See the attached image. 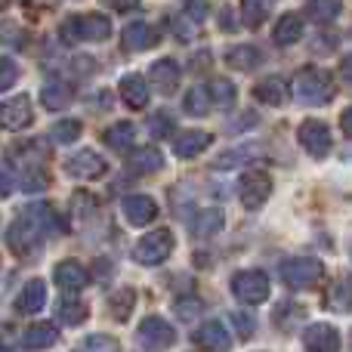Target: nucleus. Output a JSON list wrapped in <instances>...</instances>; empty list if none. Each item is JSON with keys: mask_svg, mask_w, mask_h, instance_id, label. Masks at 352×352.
I'll list each match as a JSON object with an SVG mask.
<instances>
[{"mask_svg": "<svg viewBox=\"0 0 352 352\" xmlns=\"http://www.w3.org/2000/svg\"><path fill=\"white\" fill-rule=\"evenodd\" d=\"M334 93H337L334 78L324 68L318 65L297 68V74H294V96L303 105H328L334 99Z\"/></svg>", "mask_w": 352, "mask_h": 352, "instance_id": "obj_1", "label": "nucleus"}, {"mask_svg": "<svg viewBox=\"0 0 352 352\" xmlns=\"http://www.w3.org/2000/svg\"><path fill=\"white\" fill-rule=\"evenodd\" d=\"M173 248H176L173 232L170 229H155V232H148V235H142L140 241H136L133 260L140 263V266H161V263L173 254Z\"/></svg>", "mask_w": 352, "mask_h": 352, "instance_id": "obj_2", "label": "nucleus"}, {"mask_svg": "<svg viewBox=\"0 0 352 352\" xmlns=\"http://www.w3.org/2000/svg\"><path fill=\"white\" fill-rule=\"evenodd\" d=\"M278 272L291 291H306L324 275V263L316 260V256H291V260L281 263Z\"/></svg>", "mask_w": 352, "mask_h": 352, "instance_id": "obj_3", "label": "nucleus"}, {"mask_svg": "<svg viewBox=\"0 0 352 352\" xmlns=\"http://www.w3.org/2000/svg\"><path fill=\"white\" fill-rule=\"evenodd\" d=\"M111 34V22L109 16H102V12H87V16H78V19H68L65 25H62V37H65L68 43L72 41H105V37Z\"/></svg>", "mask_w": 352, "mask_h": 352, "instance_id": "obj_4", "label": "nucleus"}, {"mask_svg": "<svg viewBox=\"0 0 352 352\" xmlns=\"http://www.w3.org/2000/svg\"><path fill=\"white\" fill-rule=\"evenodd\" d=\"M269 291H272L269 275L260 272V269H244V272L232 275V294H235V300H241V303H248V306L266 303Z\"/></svg>", "mask_w": 352, "mask_h": 352, "instance_id": "obj_5", "label": "nucleus"}, {"mask_svg": "<svg viewBox=\"0 0 352 352\" xmlns=\"http://www.w3.org/2000/svg\"><path fill=\"white\" fill-rule=\"evenodd\" d=\"M269 195H272V176L263 170L244 173L238 182V201H241L244 210H260L269 201Z\"/></svg>", "mask_w": 352, "mask_h": 352, "instance_id": "obj_6", "label": "nucleus"}, {"mask_svg": "<svg viewBox=\"0 0 352 352\" xmlns=\"http://www.w3.org/2000/svg\"><path fill=\"white\" fill-rule=\"evenodd\" d=\"M297 140L312 158H324V155L331 152V146H334V140H331V127L324 121H318V118H306V121L300 124Z\"/></svg>", "mask_w": 352, "mask_h": 352, "instance_id": "obj_7", "label": "nucleus"}, {"mask_svg": "<svg viewBox=\"0 0 352 352\" xmlns=\"http://www.w3.org/2000/svg\"><path fill=\"white\" fill-rule=\"evenodd\" d=\"M41 235L43 232L37 229L28 217H22L19 223L10 226V232H6V244H10V250L16 256H25V260H28V256H34L37 250H41Z\"/></svg>", "mask_w": 352, "mask_h": 352, "instance_id": "obj_8", "label": "nucleus"}, {"mask_svg": "<svg viewBox=\"0 0 352 352\" xmlns=\"http://www.w3.org/2000/svg\"><path fill=\"white\" fill-rule=\"evenodd\" d=\"M140 343L148 349H167L176 343V331L167 318L148 316V318H142V324H140Z\"/></svg>", "mask_w": 352, "mask_h": 352, "instance_id": "obj_9", "label": "nucleus"}, {"mask_svg": "<svg viewBox=\"0 0 352 352\" xmlns=\"http://www.w3.org/2000/svg\"><path fill=\"white\" fill-rule=\"evenodd\" d=\"M31 118H34V111H31V99L25 96V93H19V96L0 102V124H3L6 130H12V133L28 127Z\"/></svg>", "mask_w": 352, "mask_h": 352, "instance_id": "obj_10", "label": "nucleus"}, {"mask_svg": "<svg viewBox=\"0 0 352 352\" xmlns=\"http://www.w3.org/2000/svg\"><path fill=\"white\" fill-rule=\"evenodd\" d=\"M65 170L72 173L74 179H99V176H105L109 164H105V158H99L93 148H84V152L72 155V158L65 161Z\"/></svg>", "mask_w": 352, "mask_h": 352, "instance_id": "obj_11", "label": "nucleus"}, {"mask_svg": "<svg viewBox=\"0 0 352 352\" xmlns=\"http://www.w3.org/2000/svg\"><path fill=\"white\" fill-rule=\"evenodd\" d=\"M303 346L316 349V352H337L340 349V331H337L334 324L316 322L303 331Z\"/></svg>", "mask_w": 352, "mask_h": 352, "instance_id": "obj_12", "label": "nucleus"}, {"mask_svg": "<svg viewBox=\"0 0 352 352\" xmlns=\"http://www.w3.org/2000/svg\"><path fill=\"white\" fill-rule=\"evenodd\" d=\"M121 210L130 226H148L158 217V201L148 198V195H130V198H124Z\"/></svg>", "mask_w": 352, "mask_h": 352, "instance_id": "obj_13", "label": "nucleus"}, {"mask_svg": "<svg viewBox=\"0 0 352 352\" xmlns=\"http://www.w3.org/2000/svg\"><path fill=\"white\" fill-rule=\"evenodd\" d=\"M25 217H28L43 235H62V232H65V226H62L56 207L47 204V201H41V204H28L25 207Z\"/></svg>", "mask_w": 352, "mask_h": 352, "instance_id": "obj_14", "label": "nucleus"}, {"mask_svg": "<svg viewBox=\"0 0 352 352\" xmlns=\"http://www.w3.org/2000/svg\"><path fill=\"white\" fill-rule=\"evenodd\" d=\"M53 278H56V285H59L62 291H68V294L84 291V287L90 285V275H87V269L80 266V263H74V260L59 263V266L53 269Z\"/></svg>", "mask_w": 352, "mask_h": 352, "instance_id": "obj_15", "label": "nucleus"}, {"mask_svg": "<svg viewBox=\"0 0 352 352\" xmlns=\"http://www.w3.org/2000/svg\"><path fill=\"white\" fill-rule=\"evenodd\" d=\"M254 99L263 105H272V109H278V105H285L287 99V84L281 74H269V78L256 80L254 84Z\"/></svg>", "mask_w": 352, "mask_h": 352, "instance_id": "obj_16", "label": "nucleus"}, {"mask_svg": "<svg viewBox=\"0 0 352 352\" xmlns=\"http://www.w3.org/2000/svg\"><path fill=\"white\" fill-rule=\"evenodd\" d=\"M192 343L195 346H201V349H229L232 337H229V331H226L223 322H204L192 334Z\"/></svg>", "mask_w": 352, "mask_h": 352, "instance_id": "obj_17", "label": "nucleus"}, {"mask_svg": "<svg viewBox=\"0 0 352 352\" xmlns=\"http://www.w3.org/2000/svg\"><path fill=\"white\" fill-rule=\"evenodd\" d=\"M210 142H213V136L207 133V130H186V133L176 136L173 152H176V158L188 161V158H198V155L204 152Z\"/></svg>", "mask_w": 352, "mask_h": 352, "instance_id": "obj_18", "label": "nucleus"}, {"mask_svg": "<svg viewBox=\"0 0 352 352\" xmlns=\"http://www.w3.org/2000/svg\"><path fill=\"white\" fill-rule=\"evenodd\" d=\"M148 78H152L155 90L170 96V93H176V87H179V65L173 59H158L152 65V72H148Z\"/></svg>", "mask_w": 352, "mask_h": 352, "instance_id": "obj_19", "label": "nucleus"}, {"mask_svg": "<svg viewBox=\"0 0 352 352\" xmlns=\"http://www.w3.org/2000/svg\"><path fill=\"white\" fill-rule=\"evenodd\" d=\"M158 43V31L148 22H130L124 28V47L133 50V53H142V50H152Z\"/></svg>", "mask_w": 352, "mask_h": 352, "instance_id": "obj_20", "label": "nucleus"}, {"mask_svg": "<svg viewBox=\"0 0 352 352\" xmlns=\"http://www.w3.org/2000/svg\"><path fill=\"white\" fill-rule=\"evenodd\" d=\"M43 306H47V285L43 281H28V285L22 287V294L16 297V312H22V316H34V312H41Z\"/></svg>", "mask_w": 352, "mask_h": 352, "instance_id": "obj_21", "label": "nucleus"}, {"mask_svg": "<svg viewBox=\"0 0 352 352\" xmlns=\"http://www.w3.org/2000/svg\"><path fill=\"white\" fill-rule=\"evenodd\" d=\"M260 62L263 53L256 47H250V43H238V47L226 50V65L235 68V72H254V68H260Z\"/></svg>", "mask_w": 352, "mask_h": 352, "instance_id": "obj_22", "label": "nucleus"}, {"mask_svg": "<svg viewBox=\"0 0 352 352\" xmlns=\"http://www.w3.org/2000/svg\"><path fill=\"white\" fill-rule=\"evenodd\" d=\"M324 306L331 312H352V278L340 275L337 281H331L328 294H324Z\"/></svg>", "mask_w": 352, "mask_h": 352, "instance_id": "obj_23", "label": "nucleus"}, {"mask_svg": "<svg viewBox=\"0 0 352 352\" xmlns=\"http://www.w3.org/2000/svg\"><path fill=\"white\" fill-rule=\"evenodd\" d=\"M121 99L130 109H146L148 105V84L140 74H124L121 78Z\"/></svg>", "mask_w": 352, "mask_h": 352, "instance_id": "obj_24", "label": "nucleus"}, {"mask_svg": "<svg viewBox=\"0 0 352 352\" xmlns=\"http://www.w3.org/2000/svg\"><path fill=\"white\" fill-rule=\"evenodd\" d=\"M300 37H303V16H297V12L281 16L278 25H275V31H272V41L278 43V47H291V43H297Z\"/></svg>", "mask_w": 352, "mask_h": 352, "instance_id": "obj_25", "label": "nucleus"}, {"mask_svg": "<svg viewBox=\"0 0 352 352\" xmlns=\"http://www.w3.org/2000/svg\"><path fill=\"white\" fill-rule=\"evenodd\" d=\"M56 340H59V331H56V324L37 322V324H31V328L25 331L22 346L25 349H47V346H53Z\"/></svg>", "mask_w": 352, "mask_h": 352, "instance_id": "obj_26", "label": "nucleus"}, {"mask_svg": "<svg viewBox=\"0 0 352 352\" xmlns=\"http://www.w3.org/2000/svg\"><path fill=\"white\" fill-rule=\"evenodd\" d=\"M223 223H226L223 210H219V207H207V210H201L198 217H195L192 235L195 238H213L217 232H223Z\"/></svg>", "mask_w": 352, "mask_h": 352, "instance_id": "obj_27", "label": "nucleus"}, {"mask_svg": "<svg viewBox=\"0 0 352 352\" xmlns=\"http://www.w3.org/2000/svg\"><path fill=\"white\" fill-rule=\"evenodd\" d=\"M102 142H105L109 148H115V152H127V148L136 142V127H133L130 121L111 124V127L102 133Z\"/></svg>", "mask_w": 352, "mask_h": 352, "instance_id": "obj_28", "label": "nucleus"}, {"mask_svg": "<svg viewBox=\"0 0 352 352\" xmlns=\"http://www.w3.org/2000/svg\"><path fill=\"white\" fill-rule=\"evenodd\" d=\"M127 164L133 173H158L161 167H164V155H161L158 148L146 146V148H136V152L130 155Z\"/></svg>", "mask_w": 352, "mask_h": 352, "instance_id": "obj_29", "label": "nucleus"}, {"mask_svg": "<svg viewBox=\"0 0 352 352\" xmlns=\"http://www.w3.org/2000/svg\"><path fill=\"white\" fill-rule=\"evenodd\" d=\"M340 10H343L340 0H309L306 3V19L316 25H328L340 16Z\"/></svg>", "mask_w": 352, "mask_h": 352, "instance_id": "obj_30", "label": "nucleus"}, {"mask_svg": "<svg viewBox=\"0 0 352 352\" xmlns=\"http://www.w3.org/2000/svg\"><path fill=\"white\" fill-rule=\"evenodd\" d=\"M272 12V0H241V22L248 28H260Z\"/></svg>", "mask_w": 352, "mask_h": 352, "instance_id": "obj_31", "label": "nucleus"}, {"mask_svg": "<svg viewBox=\"0 0 352 352\" xmlns=\"http://www.w3.org/2000/svg\"><path fill=\"white\" fill-rule=\"evenodd\" d=\"M210 105H213V99H210V90L207 87H192V90L186 93V99H182V109L188 111L192 118H204L207 111H210Z\"/></svg>", "mask_w": 352, "mask_h": 352, "instance_id": "obj_32", "label": "nucleus"}, {"mask_svg": "<svg viewBox=\"0 0 352 352\" xmlns=\"http://www.w3.org/2000/svg\"><path fill=\"white\" fill-rule=\"evenodd\" d=\"M72 102V90L65 84H43L41 90V105L50 111H59V109H68Z\"/></svg>", "mask_w": 352, "mask_h": 352, "instance_id": "obj_33", "label": "nucleus"}, {"mask_svg": "<svg viewBox=\"0 0 352 352\" xmlns=\"http://www.w3.org/2000/svg\"><path fill=\"white\" fill-rule=\"evenodd\" d=\"M87 316H90V309L78 300H59V306H56V318L62 324H84Z\"/></svg>", "mask_w": 352, "mask_h": 352, "instance_id": "obj_34", "label": "nucleus"}, {"mask_svg": "<svg viewBox=\"0 0 352 352\" xmlns=\"http://www.w3.org/2000/svg\"><path fill=\"white\" fill-rule=\"evenodd\" d=\"M272 322L278 324L285 334H291V324H300L303 322V306H297V303H278L275 306V316H272Z\"/></svg>", "mask_w": 352, "mask_h": 352, "instance_id": "obj_35", "label": "nucleus"}, {"mask_svg": "<svg viewBox=\"0 0 352 352\" xmlns=\"http://www.w3.org/2000/svg\"><path fill=\"white\" fill-rule=\"evenodd\" d=\"M133 303H136V294L130 291V287H124V291L111 294V300H109V309H111V316H115L118 322H127V318H130V312H133Z\"/></svg>", "mask_w": 352, "mask_h": 352, "instance_id": "obj_36", "label": "nucleus"}, {"mask_svg": "<svg viewBox=\"0 0 352 352\" xmlns=\"http://www.w3.org/2000/svg\"><path fill=\"white\" fill-rule=\"evenodd\" d=\"M80 121H74V118H65V121H59L50 133H53V140L59 142V146H72V142H78V136H80Z\"/></svg>", "mask_w": 352, "mask_h": 352, "instance_id": "obj_37", "label": "nucleus"}, {"mask_svg": "<svg viewBox=\"0 0 352 352\" xmlns=\"http://www.w3.org/2000/svg\"><path fill=\"white\" fill-rule=\"evenodd\" d=\"M210 99L217 105H232L235 102V84L232 80H226V78H217V80H210Z\"/></svg>", "mask_w": 352, "mask_h": 352, "instance_id": "obj_38", "label": "nucleus"}, {"mask_svg": "<svg viewBox=\"0 0 352 352\" xmlns=\"http://www.w3.org/2000/svg\"><path fill=\"white\" fill-rule=\"evenodd\" d=\"M256 148L254 146H244V148H235V152H226V155H219L217 161H213V167H219V170H229V167H238L241 161H250L248 155H254Z\"/></svg>", "mask_w": 352, "mask_h": 352, "instance_id": "obj_39", "label": "nucleus"}, {"mask_svg": "<svg viewBox=\"0 0 352 352\" xmlns=\"http://www.w3.org/2000/svg\"><path fill=\"white\" fill-rule=\"evenodd\" d=\"M176 316L182 318V322H192V318H198L201 316V309H204V303H201L198 297H179L176 300Z\"/></svg>", "mask_w": 352, "mask_h": 352, "instance_id": "obj_40", "label": "nucleus"}, {"mask_svg": "<svg viewBox=\"0 0 352 352\" xmlns=\"http://www.w3.org/2000/svg\"><path fill=\"white\" fill-rule=\"evenodd\" d=\"M173 118L167 115V111H158V115H152L148 118V130H152V136H158V140H164V136H170L173 133Z\"/></svg>", "mask_w": 352, "mask_h": 352, "instance_id": "obj_41", "label": "nucleus"}, {"mask_svg": "<svg viewBox=\"0 0 352 352\" xmlns=\"http://www.w3.org/2000/svg\"><path fill=\"white\" fill-rule=\"evenodd\" d=\"M78 349H121V343L109 334H90L78 343Z\"/></svg>", "mask_w": 352, "mask_h": 352, "instance_id": "obj_42", "label": "nucleus"}, {"mask_svg": "<svg viewBox=\"0 0 352 352\" xmlns=\"http://www.w3.org/2000/svg\"><path fill=\"white\" fill-rule=\"evenodd\" d=\"M47 186H50V176L43 170H25V176H22V188H25V192H43Z\"/></svg>", "mask_w": 352, "mask_h": 352, "instance_id": "obj_43", "label": "nucleus"}, {"mask_svg": "<svg viewBox=\"0 0 352 352\" xmlns=\"http://www.w3.org/2000/svg\"><path fill=\"white\" fill-rule=\"evenodd\" d=\"M16 80H19V65L12 59H6V56H0V90L12 87Z\"/></svg>", "mask_w": 352, "mask_h": 352, "instance_id": "obj_44", "label": "nucleus"}, {"mask_svg": "<svg viewBox=\"0 0 352 352\" xmlns=\"http://www.w3.org/2000/svg\"><path fill=\"white\" fill-rule=\"evenodd\" d=\"M232 324L238 328V337H241V340H248V337L254 334V318H250L248 312H232Z\"/></svg>", "mask_w": 352, "mask_h": 352, "instance_id": "obj_45", "label": "nucleus"}, {"mask_svg": "<svg viewBox=\"0 0 352 352\" xmlns=\"http://www.w3.org/2000/svg\"><path fill=\"white\" fill-rule=\"evenodd\" d=\"M12 192H16V179L6 167H0V198H10Z\"/></svg>", "mask_w": 352, "mask_h": 352, "instance_id": "obj_46", "label": "nucleus"}, {"mask_svg": "<svg viewBox=\"0 0 352 352\" xmlns=\"http://www.w3.org/2000/svg\"><path fill=\"white\" fill-rule=\"evenodd\" d=\"M102 3H109L115 12H130V10H136L142 0H102Z\"/></svg>", "mask_w": 352, "mask_h": 352, "instance_id": "obj_47", "label": "nucleus"}, {"mask_svg": "<svg viewBox=\"0 0 352 352\" xmlns=\"http://www.w3.org/2000/svg\"><path fill=\"white\" fill-rule=\"evenodd\" d=\"M340 78H343V84H346V87H352V53L343 56V62H340Z\"/></svg>", "mask_w": 352, "mask_h": 352, "instance_id": "obj_48", "label": "nucleus"}, {"mask_svg": "<svg viewBox=\"0 0 352 352\" xmlns=\"http://www.w3.org/2000/svg\"><path fill=\"white\" fill-rule=\"evenodd\" d=\"M340 130H343V133H346L349 140H352V105H349V109L340 115Z\"/></svg>", "mask_w": 352, "mask_h": 352, "instance_id": "obj_49", "label": "nucleus"}, {"mask_svg": "<svg viewBox=\"0 0 352 352\" xmlns=\"http://www.w3.org/2000/svg\"><path fill=\"white\" fill-rule=\"evenodd\" d=\"M3 6H10V0H0V10H3Z\"/></svg>", "mask_w": 352, "mask_h": 352, "instance_id": "obj_50", "label": "nucleus"}, {"mask_svg": "<svg viewBox=\"0 0 352 352\" xmlns=\"http://www.w3.org/2000/svg\"><path fill=\"white\" fill-rule=\"evenodd\" d=\"M349 346H352V334H349Z\"/></svg>", "mask_w": 352, "mask_h": 352, "instance_id": "obj_51", "label": "nucleus"}, {"mask_svg": "<svg viewBox=\"0 0 352 352\" xmlns=\"http://www.w3.org/2000/svg\"><path fill=\"white\" fill-rule=\"evenodd\" d=\"M349 256H352V244H349Z\"/></svg>", "mask_w": 352, "mask_h": 352, "instance_id": "obj_52", "label": "nucleus"}, {"mask_svg": "<svg viewBox=\"0 0 352 352\" xmlns=\"http://www.w3.org/2000/svg\"><path fill=\"white\" fill-rule=\"evenodd\" d=\"M0 346H3V343H0Z\"/></svg>", "mask_w": 352, "mask_h": 352, "instance_id": "obj_53", "label": "nucleus"}]
</instances>
